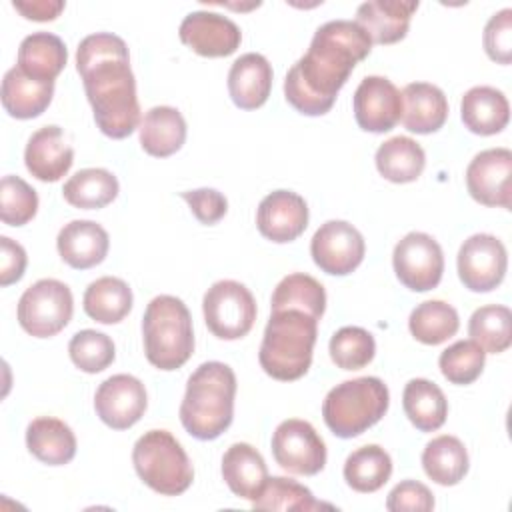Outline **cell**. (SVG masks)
Masks as SVG:
<instances>
[{
  "instance_id": "cell-1",
  "label": "cell",
  "mask_w": 512,
  "mask_h": 512,
  "mask_svg": "<svg viewBox=\"0 0 512 512\" xmlns=\"http://www.w3.org/2000/svg\"><path fill=\"white\" fill-rule=\"evenodd\" d=\"M370 50L372 40L356 22L330 20L322 24L314 32L308 52L292 64L284 78L288 104L306 116L330 112L354 66Z\"/></svg>"
},
{
  "instance_id": "cell-2",
  "label": "cell",
  "mask_w": 512,
  "mask_h": 512,
  "mask_svg": "<svg viewBox=\"0 0 512 512\" xmlns=\"http://www.w3.org/2000/svg\"><path fill=\"white\" fill-rule=\"evenodd\" d=\"M76 70L100 132L114 140L130 136L140 124V104L126 42L112 32L82 38Z\"/></svg>"
},
{
  "instance_id": "cell-3",
  "label": "cell",
  "mask_w": 512,
  "mask_h": 512,
  "mask_svg": "<svg viewBox=\"0 0 512 512\" xmlns=\"http://www.w3.org/2000/svg\"><path fill=\"white\" fill-rule=\"evenodd\" d=\"M236 374L224 362L200 364L186 382L180 404L184 430L198 440H214L226 432L234 418Z\"/></svg>"
},
{
  "instance_id": "cell-4",
  "label": "cell",
  "mask_w": 512,
  "mask_h": 512,
  "mask_svg": "<svg viewBox=\"0 0 512 512\" xmlns=\"http://www.w3.org/2000/svg\"><path fill=\"white\" fill-rule=\"evenodd\" d=\"M318 336V320L304 310H276L264 328L258 362L274 380L302 378L310 364Z\"/></svg>"
},
{
  "instance_id": "cell-5",
  "label": "cell",
  "mask_w": 512,
  "mask_h": 512,
  "mask_svg": "<svg viewBox=\"0 0 512 512\" xmlns=\"http://www.w3.org/2000/svg\"><path fill=\"white\" fill-rule=\"evenodd\" d=\"M146 360L158 370L184 366L194 352L192 316L186 304L170 294L152 298L142 318Z\"/></svg>"
},
{
  "instance_id": "cell-6",
  "label": "cell",
  "mask_w": 512,
  "mask_h": 512,
  "mask_svg": "<svg viewBox=\"0 0 512 512\" xmlns=\"http://www.w3.org/2000/svg\"><path fill=\"white\" fill-rule=\"evenodd\" d=\"M390 404L388 386L376 376L336 384L324 398L322 416L338 438H354L382 420Z\"/></svg>"
},
{
  "instance_id": "cell-7",
  "label": "cell",
  "mask_w": 512,
  "mask_h": 512,
  "mask_svg": "<svg viewBox=\"0 0 512 512\" xmlns=\"http://www.w3.org/2000/svg\"><path fill=\"white\" fill-rule=\"evenodd\" d=\"M132 464L140 480L162 496H178L194 480L188 454L168 430L144 432L132 448Z\"/></svg>"
},
{
  "instance_id": "cell-8",
  "label": "cell",
  "mask_w": 512,
  "mask_h": 512,
  "mask_svg": "<svg viewBox=\"0 0 512 512\" xmlns=\"http://www.w3.org/2000/svg\"><path fill=\"white\" fill-rule=\"evenodd\" d=\"M70 288L56 278H42L28 286L18 300V322L34 338H50L64 330L72 318Z\"/></svg>"
},
{
  "instance_id": "cell-9",
  "label": "cell",
  "mask_w": 512,
  "mask_h": 512,
  "mask_svg": "<svg viewBox=\"0 0 512 512\" xmlns=\"http://www.w3.org/2000/svg\"><path fill=\"white\" fill-rule=\"evenodd\" d=\"M202 312L208 330L220 340L244 338L256 320V300L252 292L236 280L214 282L204 298Z\"/></svg>"
},
{
  "instance_id": "cell-10",
  "label": "cell",
  "mask_w": 512,
  "mask_h": 512,
  "mask_svg": "<svg viewBox=\"0 0 512 512\" xmlns=\"http://www.w3.org/2000/svg\"><path fill=\"white\" fill-rule=\"evenodd\" d=\"M396 278L412 292L436 288L444 272V254L440 244L426 232H408L392 252Z\"/></svg>"
},
{
  "instance_id": "cell-11",
  "label": "cell",
  "mask_w": 512,
  "mask_h": 512,
  "mask_svg": "<svg viewBox=\"0 0 512 512\" xmlns=\"http://www.w3.org/2000/svg\"><path fill=\"white\" fill-rule=\"evenodd\" d=\"M272 454L290 474L314 476L326 464V444L314 426L300 418L280 422L272 434Z\"/></svg>"
},
{
  "instance_id": "cell-12",
  "label": "cell",
  "mask_w": 512,
  "mask_h": 512,
  "mask_svg": "<svg viewBox=\"0 0 512 512\" xmlns=\"http://www.w3.org/2000/svg\"><path fill=\"white\" fill-rule=\"evenodd\" d=\"M366 244L358 228L346 220H328L312 236L310 254L314 264L332 276L354 272L364 260Z\"/></svg>"
},
{
  "instance_id": "cell-13",
  "label": "cell",
  "mask_w": 512,
  "mask_h": 512,
  "mask_svg": "<svg viewBox=\"0 0 512 512\" xmlns=\"http://www.w3.org/2000/svg\"><path fill=\"white\" fill-rule=\"evenodd\" d=\"M460 282L472 292H490L506 276L508 254L504 244L492 234H472L458 250Z\"/></svg>"
},
{
  "instance_id": "cell-14",
  "label": "cell",
  "mask_w": 512,
  "mask_h": 512,
  "mask_svg": "<svg viewBox=\"0 0 512 512\" xmlns=\"http://www.w3.org/2000/svg\"><path fill=\"white\" fill-rule=\"evenodd\" d=\"M512 152L508 148H488L478 152L466 168V188L482 206H512Z\"/></svg>"
},
{
  "instance_id": "cell-15",
  "label": "cell",
  "mask_w": 512,
  "mask_h": 512,
  "mask_svg": "<svg viewBox=\"0 0 512 512\" xmlns=\"http://www.w3.org/2000/svg\"><path fill=\"white\" fill-rule=\"evenodd\" d=\"M146 406V388L136 376L130 374H114L106 378L94 394L98 418L114 430L134 426L144 416Z\"/></svg>"
},
{
  "instance_id": "cell-16",
  "label": "cell",
  "mask_w": 512,
  "mask_h": 512,
  "mask_svg": "<svg viewBox=\"0 0 512 512\" xmlns=\"http://www.w3.org/2000/svg\"><path fill=\"white\" fill-rule=\"evenodd\" d=\"M352 104L356 124L366 132H390L402 118V92L384 76H366Z\"/></svg>"
},
{
  "instance_id": "cell-17",
  "label": "cell",
  "mask_w": 512,
  "mask_h": 512,
  "mask_svg": "<svg viewBox=\"0 0 512 512\" xmlns=\"http://www.w3.org/2000/svg\"><path fill=\"white\" fill-rule=\"evenodd\" d=\"M178 36L182 44H186L192 52L204 58L230 56L238 50L242 42V32L236 22L208 10L190 12L182 20Z\"/></svg>"
},
{
  "instance_id": "cell-18",
  "label": "cell",
  "mask_w": 512,
  "mask_h": 512,
  "mask_svg": "<svg viewBox=\"0 0 512 512\" xmlns=\"http://www.w3.org/2000/svg\"><path fill=\"white\" fill-rule=\"evenodd\" d=\"M258 232L276 244L296 240L308 226L306 200L292 190H274L256 210Z\"/></svg>"
},
{
  "instance_id": "cell-19",
  "label": "cell",
  "mask_w": 512,
  "mask_h": 512,
  "mask_svg": "<svg viewBox=\"0 0 512 512\" xmlns=\"http://www.w3.org/2000/svg\"><path fill=\"white\" fill-rule=\"evenodd\" d=\"M74 162V150L66 142L60 126L50 124L38 128L26 144V170L40 182H58L68 174Z\"/></svg>"
},
{
  "instance_id": "cell-20",
  "label": "cell",
  "mask_w": 512,
  "mask_h": 512,
  "mask_svg": "<svg viewBox=\"0 0 512 512\" xmlns=\"http://www.w3.org/2000/svg\"><path fill=\"white\" fill-rule=\"evenodd\" d=\"M108 246V232L92 220H72L60 228L56 238L60 258L76 270L100 264L108 254Z\"/></svg>"
},
{
  "instance_id": "cell-21",
  "label": "cell",
  "mask_w": 512,
  "mask_h": 512,
  "mask_svg": "<svg viewBox=\"0 0 512 512\" xmlns=\"http://www.w3.org/2000/svg\"><path fill=\"white\" fill-rule=\"evenodd\" d=\"M416 10L418 2L414 0H370L358 6L356 24L364 28L372 42L394 44L408 34Z\"/></svg>"
},
{
  "instance_id": "cell-22",
  "label": "cell",
  "mask_w": 512,
  "mask_h": 512,
  "mask_svg": "<svg viewBox=\"0 0 512 512\" xmlns=\"http://www.w3.org/2000/svg\"><path fill=\"white\" fill-rule=\"evenodd\" d=\"M272 90V66L258 54L248 52L236 58L228 72V92L232 102L242 110L260 108Z\"/></svg>"
},
{
  "instance_id": "cell-23",
  "label": "cell",
  "mask_w": 512,
  "mask_h": 512,
  "mask_svg": "<svg viewBox=\"0 0 512 512\" xmlns=\"http://www.w3.org/2000/svg\"><path fill=\"white\" fill-rule=\"evenodd\" d=\"M448 118L444 92L430 82H410L402 90V124L414 134H432Z\"/></svg>"
},
{
  "instance_id": "cell-24",
  "label": "cell",
  "mask_w": 512,
  "mask_h": 512,
  "mask_svg": "<svg viewBox=\"0 0 512 512\" xmlns=\"http://www.w3.org/2000/svg\"><path fill=\"white\" fill-rule=\"evenodd\" d=\"M54 82L26 76L18 66L10 68L2 78V106L18 120L38 118L52 102Z\"/></svg>"
},
{
  "instance_id": "cell-25",
  "label": "cell",
  "mask_w": 512,
  "mask_h": 512,
  "mask_svg": "<svg viewBox=\"0 0 512 512\" xmlns=\"http://www.w3.org/2000/svg\"><path fill=\"white\" fill-rule=\"evenodd\" d=\"M222 478L232 494L254 502L268 480V468L254 446L236 442L222 456Z\"/></svg>"
},
{
  "instance_id": "cell-26",
  "label": "cell",
  "mask_w": 512,
  "mask_h": 512,
  "mask_svg": "<svg viewBox=\"0 0 512 512\" xmlns=\"http://www.w3.org/2000/svg\"><path fill=\"white\" fill-rule=\"evenodd\" d=\"M460 118L470 132L492 136L506 128L510 104L502 90L494 86H474L460 100Z\"/></svg>"
},
{
  "instance_id": "cell-27",
  "label": "cell",
  "mask_w": 512,
  "mask_h": 512,
  "mask_svg": "<svg viewBox=\"0 0 512 512\" xmlns=\"http://www.w3.org/2000/svg\"><path fill=\"white\" fill-rule=\"evenodd\" d=\"M138 136L146 154L156 158L172 156L186 142V120L172 106H154L140 120Z\"/></svg>"
},
{
  "instance_id": "cell-28",
  "label": "cell",
  "mask_w": 512,
  "mask_h": 512,
  "mask_svg": "<svg viewBox=\"0 0 512 512\" xmlns=\"http://www.w3.org/2000/svg\"><path fill=\"white\" fill-rule=\"evenodd\" d=\"M26 446L34 458L48 466H64L76 456V436L72 428L52 416H40L28 424Z\"/></svg>"
},
{
  "instance_id": "cell-29",
  "label": "cell",
  "mask_w": 512,
  "mask_h": 512,
  "mask_svg": "<svg viewBox=\"0 0 512 512\" xmlns=\"http://www.w3.org/2000/svg\"><path fill=\"white\" fill-rule=\"evenodd\" d=\"M68 60L66 44L60 36L50 32H34L20 42L18 68L36 80H50L64 70Z\"/></svg>"
},
{
  "instance_id": "cell-30",
  "label": "cell",
  "mask_w": 512,
  "mask_h": 512,
  "mask_svg": "<svg viewBox=\"0 0 512 512\" xmlns=\"http://www.w3.org/2000/svg\"><path fill=\"white\" fill-rule=\"evenodd\" d=\"M402 406L420 432L438 430L448 416V400L438 384L426 378H412L402 392Z\"/></svg>"
},
{
  "instance_id": "cell-31",
  "label": "cell",
  "mask_w": 512,
  "mask_h": 512,
  "mask_svg": "<svg viewBox=\"0 0 512 512\" xmlns=\"http://www.w3.org/2000/svg\"><path fill=\"white\" fill-rule=\"evenodd\" d=\"M82 304L94 322L118 324L132 310V290L122 278L102 276L88 284Z\"/></svg>"
},
{
  "instance_id": "cell-32",
  "label": "cell",
  "mask_w": 512,
  "mask_h": 512,
  "mask_svg": "<svg viewBox=\"0 0 512 512\" xmlns=\"http://www.w3.org/2000/svg\"><path fill=\"white\" fill-rule=\"evenodd\" d=\"M470 460L460 438L442 434L432 438L422 452V468L426 476L440 486L458 484L468 472Z\"/></svg>"
},
{
  "instance_id": "cell-33",
  "label": "cell",
  "mask_w": 512,
  "mask_h": 512,
  "mask_svg": "<svg viewBox=\"0 0 512 512\" xmlns=\"http://www.w3.org/2000/svg\"><path fill=\"white\" fill-rule=\"evenodd\" d=\"M374 160L378 172L394 184L414 182L426 166V154L422 146L408 136H394L382 142Z\"/></svg>"
},
{
  "instance_id": "cell-34",
  "label": "cell",
  "mask_w": 512,
  "mask_h": 512,
  "mask_svg": "<svg viewBox=\"0 0 512 512\" xmlns=\"http://www.w3.org/2000/svg\"><path fill=\"white\" fill-rule=\"evenodd\" d=\"M62 196L74 208L98 210L118 196V178L106 168H84L64 182Z\"/></svg>"
},
{
  "instance_id": "cell-35",
  "label": "cell",
  "mask_w": 512,
  "mask_h": 512,
  "mask_svg": "<svg viewBox=\"0 0 512 512\" xmlns=\"http://www.w3.org/2000/svg\"><path fill=\"white\" fill-rule=\"evenodd\" d=\"M392 474V458L378 444H366L354 450L344 462L346 484L362 494L380 490Z\"/></svg>"
},
{
  "instance_id": "cell-36",
  "label": "cell",
  "mask_w": 512,
  "mask_h": 512,
  "mask_svg": "<svg viewBox=\"0 0 512 512\" xmlns=\"http://www.w3.org/2000/svg\"><path fill=\"white\" fill-rule=\"evenodd\" d=\"M270 308L272 312L286 308L304 310L316 320H320L326 310V290L310 274L294 272L278 282V286L272 292Z\"/></svg>"
},
{
  "instance_id": "cell-37",
  "label": "cell",
  "mask_w": 512,
  "mask_h": 512,
  "mask_svg": "<svg viewBox=\"0 0 512 512\" xmlns=\"http://www.w3.org/2000/svg\"><path fill=\"white\" fill-rule=\"evenodd\" d=\"M410 334L428 346H438L452 338L460 328V318L454 306L444 300H426L418 304L408 318Z\"/></svg>"
},
{
  "instance_id": "cell-38",
  "label": "cell",
  "mask_w": 512,
  "mask_h": 512,
  "mask_svg": "<svg viewBox=\"0 0 512 512\" xmlns=\"http://www.w3.org/2000/svg\"><path fill=\"white\" fill-rule=\"evenodd\" d=\"M470 338L488 354H500L512 344V312L502 304H486L472 312Z\"/></svg>"
},
{
  "instance_id": "cell-39",
  "label": "cell",
  "mask_w": 512,
  "mask_h": 512,
  "mask_svg": "<svg viewBox=\"0 0 512 512\" xmlns=\"http://www.w3.org/2000/svg\"><path fill=\"white\" fill-rule=\"evenodd\" d=\"M328 504H322L314 498V494L310 492V488L298 484L292 478H284V476H272L266 480L260 496L252 502L254 510H298V512H312V510H320ZM332 508V506H328Z\"/></svg>"
},
{
  "instance_id": "cell-40",
  "label": "cell",
  "mask_w": 512,
  "mask_h": 512,
  "mask_svg": "<svg viewBox=\"0 0 512 512\" xmlns=\"http://www.w3.org/2000/svg\"><path fill=\"white\" fill-rule=\"evenodd\" d=\"M332 362L342 370H360L376 354L374 336L360 326H344L334 332L328 344Z\"/></svg>"
},
{
  "instance_id": "cell-41",
  "label": "cell",
  "mask_w": 512,
  "mask_h": 512,
  "mask_svg": "<svg viewBox=\"0 0 512 512\" xmlns=\"http://www.w3.org/2000/svg\"><path fill=\"white\" fill-rule=\"evenodd\" d=\"M486 352L470 338L458 340L446 350H442L438 358V366L442 376L458 386L472 384L484 370Z\"/></svg>"
},
{
  "instance_id": "cell-42",
  "label": "cell",
  "mask_w": 512,
  "mask_h": 512,
  "mask_svg": "<svg viewBox=\"0 0 512 512\" xmlns=\"http://www.w3.org/2000/svg\"><path fill=\"white\" fill-rule=\"evenodd\" d=\"M68 354L76 368L88 374H96L106 370L114 362L116 348L108 334L88 328V330L76 332L70 338Z\"/></svg>"
},
{
  "instance_id": "cell-43",
  "label": "cell",
  "mask_w": 512,
  "mask_h": 512,
  "mask_svg": "<svg viewBox=\"0 0 512 512\" xmlns=\"http://www.w3.org/2000/svg\"><path fill=\"white\" fill-rule=\"evenodd\" d=\"M38 212L36 190L20 176H4L0 182V218L8 226H24Z\"/></svg>"
},
{
  "instance_id": "cell-44",
  "label": "cell",
  "mask_w": 512,
  "mask_h": 512,
  "mask_svg": "<svg viewBox=\"0 0 512 512\" xmlns=\"http://www.w3.org/2000/svg\"><path fill=\"white\" fill-rule=\"evenodd\" d=\"M484 50L490 60L510 64L512 60V10L504 8L490 16L482 34Z\"/></svg>"
},
{
  "instance_id": "cell-45",
  "label": "cell",
  "mask_w": 512,
  "mask_h": 512,
  "mask_svg": "<svg viewBox=\"0 0 512 512\" xmlns=\"http://www.w3.org/2000/svg\"><path fill=\"white\" fill-rule=\"evenodd\" d=\"M386 508L390 512H428L434 508V494L426 484L418 480H402L390 490Z\"/></svg>"
},
{
  "instance_id": "cell-46",
  "label": "cell",
  "mask_w": 512,
  "mask_h": 512,
  "mask_svg": "<svg viewBox=\"0 0 512 512\" xmlns=\"http://www.w3.org/2000/svg\"><path fill=\"white\" fill-rule=\"evenodd\" d=\"M182 200L190 206V212L196 216L198 222L212 226L220 222L228 210V200L222 192L214 188H196L180 192Z\"/></svg>"
},
{
  "instance_id": "cell-47",
  "label": "cell",
  "mask_w": 512,
  "mask_h": 512,
  "mask_svg": "<svg viewBox=\"0 0 512 512\" xmlns=\"http://www.w3.org/2000/svg\"><path fill=\"white\" fill-rule=\"evenodd\" d=\"M26 250L8 236H0V286H10L24 276Z\"/></svg>"
},
{
  "instance_id": "cell-48",
  "label": "cell",
  "mask_w": 512,
  "mask_h": 512,
  "mask_svg": "<svg viewBox=\"0 0 512 512\" xmlns=\"http://www.w3.org/2000/svg\"><path fill=\"white\" fill-rule=\"evenodd\" d=\"M12 6L28 20H34V22H48V20H54L60 16V12L64 10V2L62 0H28V2H22V0H14Z\"/></svg>"
}]
</instances>
